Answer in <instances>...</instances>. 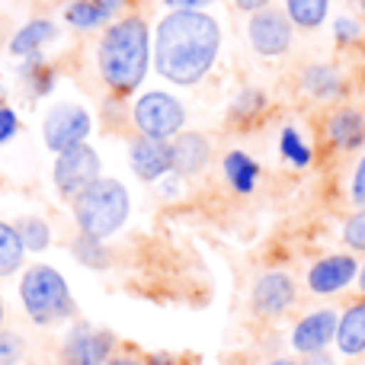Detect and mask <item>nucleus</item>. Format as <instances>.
<instances>
[{
    "label": "nucleus",
    "instance_id": "obj_22",
    "mask_svg": "<svg viewBox=\"0 0 365 365\" xmlns=\"http://www.w3.org/2000/svg\"><path fill=\"white\" fill-rule=\"evenodd\" d=\"M365 138V122L359 113H336L330 119V141L340 148H356Z\"/></svg>",
    "mask_w": 365,
    "mask_h": 365
},
{
    "label": "nucleus",
    "instance_id": "obj_15",
    "mask_svg": "<svg viewBox=\"0 0 365 365\" xmlns=\"http://www.w3.org/2000/svg\"><path fill=\"white\" fill-rule=\"evenodd\" d=\"M336 346H340L343 356L365 353V298L353 302L336 321Z\"/></svg>",
    "mask_w": 365,
    "mask_h": 365
},
{
    "label": "nucleus",
    "instance_id": "obj_10",
    "mask_svg": "<svg viewBox=\"0 0 365 365\" xmlns=\"http://www.w3.org/2000/svg\"><path fill=\"white\" fill-rule=\"evenodd\" d=\"M295 282L285 272H263V276L253 282L250 292V308L257 317L272 321V317H282L285 311L295 304Z\"/></svg>",
    "mask_w": 365,
    "mask_h": 365
},
{
    "label": "nucleus",
    "instance_id": "obj_11",
    "mask_svg": "<svg viewBox=\"0 0 365 365\" xmlns=\"http://www.w3.org/2000/svg\"><path fill=\"white\" fill-rule=\"evenodd\" d=\"M128 160H132V170L138 180L154 182L167 173H173V148L164 138H145V135H135L132 145H128Z\"/></svg>",
    "mask_w": 365,
    "mask_h": 365
},
{
    "label": "nucleus",
    "instance_id": "obj_2",
    "mask_svg": "<svg viewBox=\"0 0 365 365\" xmlns=\"http://www.w3.org/2000/svg\"><path fill=\"white\" fill-rule=\"evenodd\" d=\"M151 61V29L138 13L119 16L103 29L96 42V71L115 100H125L141 87Z\"/></svg>",
    "mask_w": 365,
    "mask_h": 365
},
{
    "label": "nucleus",
    "instance_id": "obj_32",
    "mask_svg": "<svg viewBox=\"0 0 365 365\" xmlns=\"http://www.w3.org/2000/svg\"><path fill=\"white\" fill-rule=\"evenodd\" d=\"M170 10H205L212 0H164Z\"/></svg>",
    "mask_w": 365,
    "mask_h": 365
},
{
    "label": "nucleus",
    "instance_id": "obj_38",
    "mask_svg": "<svg viewBox=\"0 0 365 365\" xmlns=\"http://www.w3.org/2000/svg\"><path fill=\"white\" fill-rule=\"evenodd\" d=\"M359 289H362V295H365V263H362V269H359Z\"/></svg>",
    "mask_w": 365,
    "mask_h": 365
},
{
    "label": "nucleus",
    "instance_id": "obj_28",
    "mask_svg": "<svg viewBox=\"0 0 365 365\" xmlns=\"http://www.w3.org/2000/svg\"><path fill=\"white\" fill-rule=\"evenodd\" d=\"M349 195H353L356 205L365 208V154H362V160L356 164V170H353V182H349Z\"/></svg>",
    "mask_w": 365,
    "mask_h": 365
},
{
    "label": "nucleus",
    "instance_id": "obj_33",
    "mask_svg": "<svg viewBox=\"0 0 365 365\" xmlns=\"http://www.w3.org/2000/svg\"><path fill=\"white\" fill-rule=\"evenodd\" d=\"M96 4H100V10L106 13V19H113V16H119V13L125 10L128 0H96Z\"/></svg>",
    "mask_w": 365,
    "mask_h": 365
},
{
    "label": "nucleus",
    "instance_id": "obj_1",
    "mask_svg": "<svg viewBox=\"0 0 365 365\" xmlns=\"http://www.w3.org/2000/svg\"><path fill=\"white\" fill-rule=\"evenodd\" d=\"M221 26L205 10H170L154 32V68L177 87H192L215 68Z\"/></svg>",
    "mask_w": 365,
    "mask_h": 365
},
{
    "label": "nucleus",
    "instance_id": "obj_3",
    "mask_svg": "<svg viewBox=\"0 0 365 365\" xmlns=\"http://www.w3.org/2000/svg\"><path fill=\"white\" fill-rule=\"evenodd\" d=\"M19 302H23L26 317H29L36 327L64 324V321H71L77 311L74 295H71L64 276L55 269V266H45V263H36L23 272Z\"/></svg>",
    "mask_w": 365,
    "mask_h": 365
},
{
    "label": "nucleus",
    "instance_id": "obj_29",
    "mask_svg": "<svg viewBox=\"0 0 365 365\" xmlns=\"http://www.w3.org/2000/svg\"><path fill=\"white\" fill-rule=\"evenodd\" d=\"M16 132H19L16 113H13L10 106H0V145H6V141H10Z\"/></svg>",
    "mask_w": 365,
    "mask_h": 365
},
{
    "label": "nucleus",
    "instance_id": "obj_35",
    "mask_svg": "<svg viewBox=\"0 0 365 365\" xmlns=\"http://www.w3.org/2000/svg\"><path fill=\"white\" fill-rule=\"evenodd\" d=\"M148 365H177V359L167 356V353H151L148 356Z\"/></svg>",
    "mask_w": 365,
    "mask_h": 365
},
{
    "label": "nucleus",
    "instance_id": "obj_24",
    "mask_svg": "<svg viewBox=\"0 0 365 365\" xmlns=\"http://www.w3.org/2000/svg\"><path fill=\"white\" fill-rule=\"evenodd\" d=\"M304 90H308L311 96H317V100H330V96L340 93V77H336L334 68H327V64H314V68H308V74H304Z\"/></svg>",
    "mask_w": 365,
    "mask_h": 365
},
{
    "label": "nucleus",
    "instance_id": "obj_36",
    "mask_svg": "<svg viewBox=\"0 0 365 365\" xmlns=\"http://www.w3.org/2000/svg\"><path fill=\"white\" fill-rule=\"evenodd\" d=\"M302 365H334V359L327 353H314V356H304Z\"/></svg>",
    "mask_w": 365,
    "mask_h": 365
},
{
    "label": "nucleus",
    "instance_id": "obj_19",
    "mask_svg": "<svg viewBox=\"0 0 365 365\" xmlns=\"http://www.w3.org/2000/svg\"><path fill=\"white\" fill-rule=\"evenodd\" d=\"M23 257H26V247H23V240H19L16 225H6V221H0V279L19 272V266H23Z\"/></svg>",
    "mask_w": 365,
    "mask_h": 365
},
{
    "label": "nucleus",
    "instance_id": "obj_9",
    "mask_svg": "<svg viewBox=\"0 0 365 365\" xmlns=\"http://www.w3.org/2000/svg\"><path fill=\"white\" fill-rule=\"evenodd\" d=\"M292 29H295V26H292V19L285 16L282 10L266 6V10H259L250 16V23H247V38H250L257 55L279 58L292 48V36H295Z\"/></svg>",
    "mask_w": 365,
    "mask_h": 365
},
{
    "label": "nucleus",
    "instance_id": "obj_13",
    "mask_svg": "<svg viewBox=\"0 0 365 365\" xmlns=\"http://www.w3.org/2000/svg\"><path fill=\"white\" fill-rule=\"evenodd\" d=\"M336 321H340V317H336L330 308L302 317V321L295 324V334H292V346H295L302 356L324 353L327 343L336 340Z\"/></svg>",
    "mask_w": 365,
    "mask_h": 365
},
{
    "label": "nucleus",
    "instance_id": "obj_14",
    "mask_svg": "<svg viewBox=\"0 0 365 365\" xmlns=\"http://www.w3.org/2000/svg\"><path fill=\"white\" fill-rule=\"evenodd\" d=\"M173 148V173L180 177H195L208 167L212 160V145L202 132H180L177 138H170Z\"/></svg>",
    "mask_w": 365,
    "mask_h": 365
},
{
    "label": "nucleus",
    "instance_id": "obj_18",
    "mask_svg": "<svg viewBox=\"0 0 365 365\" xmlns=\"http://www.w3.org/2000/svg\"><path fill=\"white\" fill-rule=\"evenodd\" d=\"M71 253H74V259L81 266L96 269V272L113 266V253H109V247L103 244V240L90 237V234H77V237L71 240Z\"/></svg>",
    "mask_w": 365,
    "mask_h": 365
},
{
    "label": "nucleus",
    "instance_id": "obj_40",
    "mask_svg": "<svg viewBox=\"0 0 365 365\" xmlns=\"http://www.w3.org/2000/svg\"><path fill=\"white\" fill-rule=\"evenodd\" d=\"M0 93H4V87H0Z\"/></svg>",
    "mask_w": 365,
    "mask_h": 365
},
{
    "label": "nucleus",
    "instance_id": "obj_39",
    "mask_svg": "<svg viewBox=\"0 0 365 365\" xmlns=\"http://www.w3.org/2000/svg\"><path fill=\"white\" fill-rule=\"evenodd\" d=\"M4 317H6V308H4V298H0V330H4Z\"/></svg>",
    "mask_w": 365,
    "mask_h": 365
},
{
    "label": "nucleus",
    "instance_id": "obj_6",
    "mask_svg": "<svg viewBox=\"0 0 365 365\" xmlns=\"http://www.w3.org/2000/svg\"><path fill=\"white\" fill-rule=\"evenodd\" d=\"M100 170H103V160L87 141L81 145L68 148L55 158V167H51V182H55L58 195L68 202H74L77 195L83 192L87 186H93L100 180Z\"/></svg>",
    "mask_w": 365,
    "mask_h": 365
},
{
    "label": "nucleus",
    "instance_id": "obj_26",
    "mask_svg": "<svg viewBox=\"0 0 365 365\" xmlns=\"http://www.w3.org/2000/svg\"><path fill=\"white\" fill-rule=\"evenodd\" d=\"M26 356V340L16 330H0V365H16Z\"/></svg>",
    "mask_w": 365,
    "mask_h": 365
},
{
    "label": "nucleus",
    "instance_id": "obj_4",
    "mask_svg": "<svg viewBox=\"0 0 365 365\" xmlns=\"http://www.w3.org/2000/svg\"><path fill=\"white\" fill-rule=\"evenodd\" d=\"M71 208H74V221L81 227V234L106 240L128 221L132 202H128V189L119 180L100 177L93 186H87L71 202Z\"/></svg>",
    "mask_w": 365,
    "mask_h": 365
},
{
    "label": "nucleus",
    "instance_id": "obj_27",
    "mask_svg": "<svg viewBox=\"0 0 365 365\" xmlns=\"http://www.w3.org/2000/svg\"><path fill=\"white\" fill-rule=\"evenodd\" d=\"M343 240H346V247H353V250H365V208H359V212L343 225Z\"/></svg>",
    "mask_w": 365,
    "mask_h": 365
},
{
    "label": "nucleus",
    "instance_id": "obj_17",
    "mask_svg": "<svg viewBox=\"0 0 365 365\" xmlns=\"http://www.w3.org/2000/svg\"><path fill=\"white\" fill-rule=\"evenodd\" d=\"M19 81L29 90V96H48L55 87V68L45 61L42 55L23 58V68H19Z\"/></svg>",
    "mask_w": 365,
    "mask_h": 365
},
{
    "label": "nucleus",
    "instance_id": "obj_5",
    "mask_svg": "<svg viewBox=\"0 0 365 365\" xmlns=\"http://www.w3.org/2000/svg\"><path fill=\"white\" fill-rule=\"evenodd\" d=\"M182 122H186V109L177 96L164 93V90H151L145 93L132 109V125L138 135L145 138H177L182 132Z\"/></svg>",
    "mask_w": 365,
    "mask_h": 365
},
{
    "label": "nucleus",
    "instance_id": "obj_37",
    "mask_svg": "<svg viewBox=\"0 0 365 365\" xmlns=\"http://www.w3.org/2000/svg\"><path fill=\"white\" fill-rule=\"evenodd\" d=\"M266 365H302V362H295V359H285V356H279V359H269Z\"/></svg>",
    "mask_w": 365,
    "mask_h": 365
},
{
    "label": "nucleus",
    "instance_id": "obj_8",
    "mask_svg": "<svg viewBox=\"0 0 365 365\" xmlns=\"http://www.w3.org/2000/svg\"><path fill=\"white\" fill-rule=\"evenodd\" d=\"M90 128H93V122H90L87 109L77 106V103H58V106L48 109V115H45V122H42L45 148L61 154V151H68V148L87 141Z\"/></svg>",
    "mask_w": 365,
    "mask_h": 365
},
{
    "label": "nucleus",
    "instance_id": "obj_12",
    "mask_svg": "<svg viewBox=\"0 0 365 365\" xmlns=\"http://www.w3.org/2000/svg\"><path fill=\"white\" fill-rule=\"evenodd\" d=\"M356 272H359V266L349 253H334V257L317 259L308 269V289L314 295H334V292L346 289L353 282Z\"/></svg>",
    "mask_w": 365,
    "mask_h": 365
},
{
    "label": "nucleus",
    "instance_id": "obj_25",
    "mask_svg": "<svg viewBox=\"0 0 365 365\" xmlns=\"http://www.w3.org/2000/svg\"><path fill=\"white\" fill-rule=\"evenodd\" d=\"M16 231H19L23 247H26V250H32V253L45 250V247L51 244V231H48V225H45L42 218H19L16 221Z\"/></svg>",
    "mask_w": 365,
    "mask_h": 365
},
{
    "label": "nucleus",
    "instance_id": "obj_20",
    "mask_svg": "<svg viewBox=\"0 0 365 365\" xmlns=\"http://www.w3.org/2000/svg\"><path fill=\"white\" fill-rule=\"evenodd\" d=\"M330 0H285V16L292 19V26L298 29H317L327 19Z\"/></svg>",
    "mask_w": 365,
    "mask_h": 365
},
{
    "label": "nucleus",
    "instance_id": "obj_31",
    "mask_svg": "<svg viewBox=\"0 0 365 365\" xmlns=\"http://www.w3.org/2000/svg\"><path fill=\"white\" fill-rule=\"evenodd\" d=\"M282 141H285V154H289V158H295L298 164H304V160H308V151H302V148H298L295 132H285V135H282Z\"/></svg>",
    "mask_w": 365,
    "mask_h": 365
},
{
    "label": "nucleus",
    "instance_id": "obj_23",
    "mask_svg": "<svg viewBox=\"0 0 365 365\" xmlns=\"http://www.w3.org/2000/svg\"><path fill=\"white\" fill-rule=\"evenodd\" d=\"M64 19H68L74 29H83V32L100 29L103 23H109L96 0H71V4L64 6Z\"/></svg>",
    "mask_w": 365,
    "mask_h": 365
},
{
    "label": "nucleus",
    "instance_id": "obj_7",
    "mask_svg": "<svg viewBox=\"0 0 365 365\" xmlns=\"http://www.w3.org/2000/svg\"><path fill=\"white\" fill-rule=\"evenodd\" d=\"M115 349H119V340L109 330L77 321L58 346V365H106Z\"/></svg>",
    "mask_w": 365,
    "mask_h": 365
},
{
    "label": "nucleus",
    "instance_id": "obj_16",
    "mask_svg": "<svg viewBox=\"0 0 365 365\" xmlns=\"http://www.w3.org/2000/svg\"><path fill=\"white\" fill-rule=\"evenodd\" d=\"M58 36L55 23L45 16L38 19H29L23 29H16V36L10 38V51L19 58H32V55H42V48Z\"/></svg>",
    "mask_w": 365,
    "mask_h": 365
},
{
    "label": "nucleus",
    "instance_id": "obj_30",
    "mask_svg": "<svg viewBox=\"0 0 365 365\" xmlns=\"http://www.w3.org/2000/svg\"><path fill=\"white\" fill-rule=\"evenodd\" d=\"M106 365H148V356H138V353H132V349H128V353L125 349H122V353L115 349V356Z\"/></svg>",
    "mask_w": 365,
    "mask_h": 365
},
{
    "label": "nucleus",
    "instance_id": "obj_34",
    "mask_svg": "<svg viewBox=\"0 0 365 365\" xmlns=\"http://www.w3.org/2000/svg\"><path fill=\"white\" fill-rule=\"evenodd\" d=\"M272 0H234V6H237V10H244V13H259V10H266V6H269Z\"/></svg>",
    "mask_w": 365,
    "mask_h": 365
},
{
    "label": "nucleus",
    "instance_id": "obj_21",
    "mask_svg": "<svg viewBox=\"0 0 365 365\" xmlns=\"http://www.w3.org/2000/svg\"><path fill=\"white\" fill-rule=\"evenodd\" d=\"M225 177L231 182L237 192H250L257 186V177H259V167L247 158L244 151H231L225 158Z\"/></svg>",
    "mask_w": 365,
    "mask_h": 365
}]
</instances>
